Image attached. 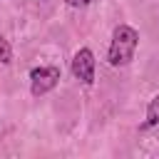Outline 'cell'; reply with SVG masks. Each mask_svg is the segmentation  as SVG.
I'll return each mask as SVG.
<instances>
[{"label":"cell","mask_w":159,"mask_h":159,"mask_svg":"<svg viewBox=\"0 0 159 159\" xmlns=\"http://www.w3.org/2000/svg\"><path fill=\"white\" fill-rule=\"evenodd\" d=\"M137 45H139V32L129 25H117L114 32H112V42H109V52H107V60L112 67H124L132 62L134 52H137Z\"/></svg>","instance_id":"obj_1"},{"label":"cell","mask_w":159,"mask_h":159,"mask_svg":"<svg viewBox=\"0 0 159 159\" xmlns=\"http://www.w3.org/2000/svg\"><path fill=\"white\" fill-rule=\"evenodd\" d=\"M60 82V70L57 67H32L30 70V92L35 97L47 94L50 89H55Z\"/></svg>","instance_id":"obj_2"},{"label":"cell","mask_w":159,"mask_h":159,"mask_svg":"<svg viewBox=\"0 0 159 159\" xmlns=\"http://www.w3.org/2000/svg\"><path fill=\"white\" fill-rule=\"evenodd\" d=\"M70 70H72V75H75L80 82L92 84V82H94V55H92V50H89V47H82V50L72 57Z\"/></svg>","instance_id":"obj_3"},{"label":"cell","mask_w":159,"mask_h":159,"mask_svg":"<svg viewBox=\"0 0 159 159\" xmlns=\"http://www.w3.org/2000/svg\"><path fill=\"white\" fill-rule=\"evenodd\" d=\"M149 127H159V94L149 102V107H147V119H144V124H142V129H149Z\"/></svg>","instance_id":"obj_4"},{"label":"cell","mask_w":159,"mask_h":159,"mask_svg":"<svg viewBox=\"0 0 159 159\" xmlns=\"http://www.w3.org/2000/svg\"><path fill=\"white\" fill-rule=\"evenodd\" d=\"M12 62V50L7 45V40L0 35V65H10Z\"/></svg>","instance_id":"obj_5"},{"label":"cell","mask_w":159,"mask_h":159,"mask_svg":"<svg viewBox=\"0 0 159 159\" xmlns=\"http://www.w3.org/2000/svg\"><path fill=\"white\" fill-rule=\"evenodd\" d=\"M70 7H87L89 2H94V0H65Z\"/></svg>","instance_id":"obj_6"}]
</instances>
